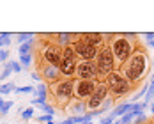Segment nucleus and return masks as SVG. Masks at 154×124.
Instances as JSON below:
<instances>
[{
    "mask_svg": "<svg viewBox=\"0 0 154 124\" xmlns=\"http://www.w3.org/2000/svg\"><path fill=\"white\" fill-rule=\"evenodd\" d=\"M48 96L53 103V108L57 107L59 110H66L71 105V99L75 96V80L62 78L59 82L51 83L48 87Z\"/></svg>",
    "mask_w": 154,
    "mask_h": 124,
    "instance_id": "1",
    "label": "nucleus"
},
{
    "mask_svg": "<svg viewBox=\"0 0 154 124\" xmlns=\"http://www.w3.org/2000/svg\"><path fill=\"white\" fill-rule=\"evenodd\" d=\"M147 69V57L143 51H137L129 57V60L122 64V75L129 82H137L140 76H143Z\"/></svg>",
    "mask_w": 154,
    "mask_h": 124,
    "instance_id": "2",
    "label": "nucleus"
},
{
    "mask_svg": "<svg viewBox=\"0 0 154 124\" xmlns=\"http://www.w3.org/2000/svg\"><path fill=\"white\" fill-rule=\"evenodd\" d=\"M96 67H97V75L99 76H108L110 73H113V66H115V57L110 46H101L96 57Z\"/></svg>",
    "mask_w": 154,
    "mask_h": 124,
    "instance_id": "3",
    "label": "nucleus"
},
{
    "mask_svg": "<svg viewBox=\"0 0 154 124\" xmlns=\"http://www.w3.org/2000/svg\"><path fill=\"white\" fill-rule=\"evenodd\" d=\"M105 85L108 87V92L115 94V96H122V94L129 91V82L117 71H113L108 76H105Z\"/></svg>",
    "mask_w": 154,
    "mask_h": 124,
    "instance_id": "4",
    "label": "nucleus"
},
{
    "mask_svg": "<svg viewBox=\"0 0 154 124\" xmlns=\"http://www.w3.org/2000/svg\"><path fill=\"white\" fill-rule=\"evenodd\" d=\"M71 46H73V50H75V53H76L78 59H82V62H94L96 57H97V51H99V48L91 46L89 43L82 41L80 36H78V39L71 45Z\"/></svg>",
    "mask_w": 154,
    "mask_h": 124,
    "instance_id": "5",
    "label": "nucleus"
},
{
    "mask_svg": "<svg viewBox=\"0 0 154 124\" xmlns=\"http://www.w3.org/2000/svg\"><path fill=\"white\" fill-rule=\"evenodd\" d=\"M37 57L43 59L45 62H48V64H51V66H55V67H59L62 62V48H59L53 41H46L43 51Z\"/></svg>",
    "mask_w": 154,
    "mask_h": 124,
    "instance_id": "6",
    "label": "nucleus"
},
{
    "mask_svg": "<svg viewBox=\"0 0 154 124\" xmlns=\"http://www.w3.org/2000/svg\"><path fill=\"white\" fill-rule=\"evenodd\" d=\"M112 51H113V57L119 62H126L129 60V57L133 55V46H131V41H128L126 37H117L112 45Z\"/></svg>",
    "mask_w": 154,
    "mask_h": 124,
    "instance_id": "7",
    "label": "nucleus"
},
{
    "mask_svg": "<svg viewBox=\"0 0 154 124\" xmlns=\"http://www.w3.org/2000/svg\"><path fill=\"white\" fill-rule=\"evenodd\" d=\"M37 69H39L41 80L48 82L50 85L55 83V82H59V80H62L60 69L55 67V66H51V64H48V62H45L43 59H39V57H37Z\"/></svg>",
    "mask_w": 154,
    "mask_h": 124,
    "instance_id": "8",
    "label": "nucleus"
},
{
    "mask_svg": "<svg viewBox=\"0 0 154 124\" xmlns=\"http://www.w3.org/2000/svg\"><path fill=\"white\" fill-rule=\"evenodd\" d=\"M97 87L96 80H75V98L76 101L89 99Z\"/></svg>",
    "mask_w": 154,
    "mask_h": 124,
    "instance_id": "9",
    "label": "nucleus"
},
{
    "mask_svg": "<svg viewBox=\"0 0 154 124\" xmlns=\"http://www.w3.org/2000/svg\"><path fill=\"white\" fill-rule=\"evenodd\" d=\"M106 96H108V87L105 85V82H97V87H96L94 94L87 99V108L99 110V107L106 101Z\"/></svg>",
    "mask_w": 154,
    "mask_h": 124,
    "instance_id": "10",
    "label": "nucleus"
},
{
    "mask_svg": "<svg viewBox=\"0 0 154 124\" xmlns=\"http://www.w3.org/2000/svg\"><path fill=\"white\" fill-rule=\"evenodd\" d=\"M76 76L78 80H96L97 75V67L94 62H78L76 66Z\"/></svg>",
    "mask_w": 154,
    "mask_h": 124,
    "instance_id": "11",
    "label": "nucleus"
},
{
    "mask_svg": "<svg viewBox=\"0 0 154 124\" xmlns=\"http://www.w3.org/2000/svg\"><path fill=\"white\" fill-rule=\"evenodd\" d=\"M76 66H78V62L75 59H64L62 57V62H60V66H59L62 78L73 80V78L76 76Z\"/></svg>",
    "mask_w": 154,
    "mask_h": 124,
    "instance_id": "12",
    "label": "nucleus"
},
{
    "mask_svg": "<svg viewBox=\"0 0 154 124\" xmlns=\"http://www.w3.org/2000/svg\"><path fill=\"white\" fill-rule=\"evenodd\" d=\"M103 34H97V32H85V34H80V39L82 41H85V43H89L91 46H101L103 45Z\"/></svg>",
    "mask_w": 154,
    "mask_h": 124,
    "instance_id": "13",
    "label": "nucleus"
},
{
    "mask_svg": "<svg viewBox=\"0 0 154 124\" xmlns=\"http://www.w3.org/2000/svg\"><path fill=\"white\" fill-rule=\"evenodd\" d=\"M67 108H69V112H73L75 117H80V115H85L83 112L87 110V103L85 101H76V103H71Z\"/></svg>",
    "mask_w": 154,
    "mask_h": 124,
    "instance_id": "14",
    "label": "nucleus"
},
{
    "mask_svg": "<svg viewBox=\"0 0 154 124\" xmlns=\"http://www.w3.org/2000/svg\"><path fill=\"white\" fill-rule=\"evenodd\" d=\"M131 110H133V103H122V105H119L117 108H115L113 112H112V113H110V117H112V119H115L117 115L131 113Z\"/></svg>",
    "mask_w": 154,
    "mask_h": 124,
    "instance_id": "15",
    "label": "nucleus"
},
{
    "mask_svg": "<svg viewBox=\"0 0 154 124\" xmlns=\"http://www.w3.org/2000/svg\"><path fill=\"white\" fill-rule=\"evenodd\" d=\"M35 98H39V99H43L45 103H46V99H48V87L45 85V83H37V87H35Z\"/></svg>",
    "mask_w": 154,
    "mask_h": 124,
    "instance_id": "16",
    "label": "nucleus"
},
{
    "mask_svg": "<svg viewBox=\"0 0 154 124\" xmlns=\"http://www.w3.org/2000/svg\"><path fill=\"white\" fill-rule=\"evenodd\" d=\"M32 46H34V41H27V43L20 45V53H21V55H30Z\"/></svg>",
    "mask_w": 154,
    "mask_h": 124,
    "instance_id": "17",
    "label": "nucleus"
},
{
    "mask_svg": "<svg viewBox=\"0 0 154 124\" xmlns=\"http://www.w3.org/2000/svg\"><path fill=\"white\" fill-rule=\"evenodd\" d=\"M13 91H16L14 82H9V83H2V85H0V94H9V92H13Z\"/></svg>",
    "mask_w": 154,
    "mask_h": 124,
    "instance_id": "18",
    "label": "nucleus"
},
{
    "mask_svg": "<svg viewBox=\"0 0 154 124\" xmlns=\"http://www.w3.org/2000/svg\"><path fill=\"white\" fill-rule=\"evenodd\" d=\"M62 57H64V59H75V60L78 59L76 53H75V50H73V46L64 48V50H62Z\"/></svg>",
    "mask_w": 154,
    "mask_h": 124,
    "instance_id": "19",
    "label": "nucleus"
},
{
    "mask_svg": "<svg viewBox=\"0 0 154 124\" xmlns=\"http://www.w3.org/2000/svg\"><path fill=\"white\" fill-rule=\"evenodd\" d=\"M13 71V60H9L5 66H4V71L0 73V80H5V78L9 76V73Z\"/></svg>",
    "mask_w": 154,
    "mask_h": 124,
    "instance_id": "20",
    "label": "nucleus"
},
{
    "mask_svg": "<svg viewBox=\"0 0 154 124\" xmlns=\"http://www.w3.org/2000/svg\"><path fill=\"white\" fill-rule=\"evenodd\" d=\"M34 91H35V89H34V87H32V85H25V87H16V91L14 92L16 94H30V92H34Z\"/></svg>",
    "mask_w": 154,
    "mask_h": 124,
    "instance_id": "21",
    "label": "nucleus"
},
{
    "mask_svg": "<svg viewBox=\"0 0 154 124\" xmlns=\"http://www.w3.org/2000/svg\"><path fill=\"white\" fill-rule=\"evenodd\" d=\"M11 45V34H0V46H9Z\"/></svg>",
    "mask_w": 154,
    "mask_h": 124,
    "instance_id": "22",
    "label": "nucleus"
},
{
    "mask_svg": "<svg viewBox=\"0 0 154 124\" xmlns=\"http://www.w3.org/2000/svg\"><path fill=\"white\" fill-rule=\"evenodd\" d=\"M39 107L45 112V115H53V113H55V108H53L51 105H48V103H43V105H39Z\"/></svg>",
    "mask_w": 154,
    "mask_h": 124,
    "instance_id": "23",
    "label": "nucleus"
},
{
    "mask_svg": "<svg viewBox=\"0 0 154 124\" xmlns=\"http://www.w3.org/2000/svg\"><path fill=\"white\" fill-rule=\"evenodd\" d=\"M32 37H34V34H30V32L29 34H18V43L23 45V43H27V39H32Z\"/></svg>",
    "mask_w": 154,
    "mask_h": 124,
    "instance_id": "24",
    "label": "nucleus"
},
{
    "mask_svg": "<svg viewBox=\"0 0 154 124\" xmlns=\"http://www.w3.org/2000/svg\"><path fill=\"white\" fill-rule=\"evenodd\" d=\"M11 108H13V101H5V103L2 105V108H0V113H2V115H5Z\"/></svg>",
    "mask_w": 154,
    "mask_h": 124,
    "instance_id": "25",
    "label": "nucleus"
},
{
    "mask_svg": "<svg viewBox=\"0 0 154 124\" xmlns=\"http://www.w3.org/2000/svg\"><path fill=\"white\" fill-rule=\"evenodd\" d=\"M131 119H133V113H126L122 119H121V121H117L115 124H129V122H131Z\"/></svg>",
    "mask_w": 154,
    "mask_h": 124,
    "instance_id": "26",
    "label": "nucleus"
},
{
    "mask_svg": "<svg viewBox=\"0 0 154 124\" xmlns=\"http://www.w3.org/2000/svg\"><path fill=\"white\" fill-rule=\"evenodd\" d=\"M30 60H32L30 55H20V64H21V66H29Z\"/></svg>",
    "mask_w": 154,
    "mask_h": 124,
    "instance_id": "27",
    "label": "nucleus"
},
{
    "mask_svg": "<svg viewBox=\"0 0 154 124\" xmlns=\"http://www.w3.org/2000/svg\"><path fill=\"white\" fill-rule=\"evenodd\" d=\"M21 117H23L25 121H27V119H32V117H34V110H32V108L23 110V112H21Z\"/></svg>",
    "mask_w": 154,
    "mask_h": 124,
    "instance_id": "28",
    "label": "nucleus"
},
{
    "mask_svg": "<svg viewBox=\"0 0 154 124\" xmlns=\"http://www.w3.org/2000/svg\"><path fill=\"white\" fill-rule=\"evenodd\" d=\"M9 55H11V53H9V50L2 48V50H0V62H5L7 59H9Z\"/></svg>",
    "mask_w": 154,
    "mask_h": 124,
    "instance_id": "29",
    "label": "nucleus"
},
{
    "mask_svg": "<svg viewBox=\"0 0 154 124\" xmlns=\"http://www.w3.org/2000/svg\"><path fill=\"white\" fill-rule=\"evenodd\" d=\"M51 117L53 115H39L37 117V122H51Z\"/></svg>",
    "mask_w": 154,
    "mask_h": 124,
    "instance_id": "30",
    "label": "nucleus"
},
{
    "mask_svg": "<svg viewBox=\"0 0 154 124\" xmlns=\"http://www.w3.org/2000/svg\"><path fill=\"white\" fill-rule=\"evenodd\" d=\"M13 71H14V73H21V64H20V62L13 60Z\"/></svg>",
    "mask_w": 154,
    "mask_h": 124,
    "instance_id": "31",
    "label": "nucleus"
},
{
    "mask_svg": "<svg viewBox=\"0 0 154 124\" xmlns=\"http://www.w3.org/2000/svg\"><path fill=\"white\" fill-rule=\"evenodd\" d=\"M101 124H113V119H112V117H106V119L101 121Z\"/></svg>",
    "mask_w": 154,
    "mask_h": 124,
    "instance_id": "32",
    "label": "nucleus"
},
{
    "mask_svg": "<svg viewBox=\"0 0 154 124\" xmlns=\"http://www.w3.org/2000/svg\"><path fill=\"white\" fill-rule=\"evenodd\" d=\"M32 78H34V80H37V82H41V76H39V73H32Z\"/></svg>",
    "mask_w": 154,
    "mask_h": 124,
    "instance_id": "33",
    "label": "nucleus"
},
{
    "mask_svg": "<svg viewBox=\"0 0 154 124\" xmlns=\"http://www.w3.org/2000/svg\"><path fill=\"white\" fill-rule=\"evenodd\" d=\"M62 124H75V121H73V117H69V119H66Z\"/></svg>",
    "mask_w": 154,
    "mask_h": 124,
    "instance_id": "34",
    "label": "nucleus"
},
{
    "mask_svg": "<svg viewBox=\"0 0 154 124\" xmlns=\"http://www.w3.org/2000/svg\"><path fill=\"white\" fill-rule=\"evenodd\" d=\"M4 103H5V101H4V99L0 98V108H2V105H4Z\"/></svg>",
    "mask_w": 154,
    "mask_h": 124,
    "instance_id": "35",
    "label": "nucleus"
},
{
    "mask_svg": "<svg viewBox=\"0 0 154 124\" xmlns=\"http://www.w3.org/2000/svg\"><path fill=\"white\" fill-rule=\"evenodd\" d=\"M151 112H152V113H154V105H152V108H151Z\"/></svg>",
    "mask_w": 154,
    "mask_h": 124,
    "instance_id": "36",
    "label": "nucleus"
},
{
    "mask_svg": "<svg viewBox=\"0 0 154 124\" xmlns=\"http://www.w3.org/2000/svg\"><path fill=\"white\" fill-rule=\"evenodd\" d=\"M48 124H55V122H53V121H51V122H48Z\"/></svg>",
    "mask_w": 154,
    "mask_h": 124,
    "instance_id": "37",
    "label": "nucleus"
},
{
    "mask_svg": "<svg viewBox=\"0 0 154 124\" xmlns=\"http://www.w3.org/2000/svg\"><path fill=\"white\" fill-rule=\"evenodd\" d=\"M152 80H154V78H152Z\"/></svg>",
    "mask_w": 154,
    "mask_h": 124,
    "instance_id": "38",
    "label": "nucleus"
}]
</instances>
